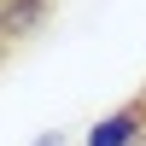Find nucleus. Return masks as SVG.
Instances as JSON below:
<instances>
[{"mask_svg": "<svg viewBox=\"0 0 146 146\" xmlns=\"http://www.w3.org/2000/svg\"><path fill=\"white\" fill-rule=\"evenodd\" d=\"M135 105H140V111H146V94H140V100H135Z\"/></svg>", "mask_w": 146, "mask_h": 146, "instance_id": "obj_4", "label": "nucleus"}, {"mask_svg": "<svg viewBox=\"0 0 146 146\" xmlns=\"http://www.w3.org/2000/svg\"><path fill=\"white\" fill-rule=\"evenodd\" d=\"M35 146H64V135H58V129H47V135L35 140Z\"/></svg>", "mask_w": 146, "mask_h": 146, "instance_id": "obj_3", "label": "nucleus"}, {"mask_svg": "<svg viewBox=\"0 0 146 146\" xmlns=\"http://www.w3.org/2000/svg\"><path fill=\"white\" fill-rule=\"evenodd\" d=\"M53 12V0H0V41H23L35 35Z\"/></svg>", "mask_w": 146, "mask_h": 146, "instance_id": "obj_2", "label": "nucleus"}, {"mask_svg": "<svg viewBox=\"0 0 146 146\" xmlns=\"http://www.w3.org/2000/svg\"><path fill=\"white\" fill-rule=\"evenodd\" d=\"M140 129H146V111H140V105H123V111L100 117V123L88 129V146H135Z\"/></svg>", "mask_w": 146, "mask_h": 146, "instance_id": "obj_1", "label": "nucleus"}]
</instances>
